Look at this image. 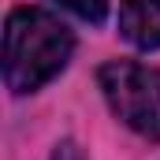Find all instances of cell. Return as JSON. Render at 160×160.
<instances>
[{
  "label": "cell",
  "mask_w": 160,
  "mask_h": 160,
  "mask_svg": "<svg viewBox=\"0 0 160 160\" xmlns=\"http://www.w3.org/2000/svg\"><path fill=\"white\" fill-rule=\"evenodd\" d=\"M75 38L71 30L41 11V8H15L4 22V82L11 93H34L52 82L71 60Z\"/></svg>",
  "instance_id": "obj_1"
},
{
  "label": "cell",
  "mask_w": 160,
  "mask_h": 160,
  "mask_svg": "<svg viewBox=\"0 0 160 160\" xmlns=\"http://www.w3.org/2000/svg\"><path fill=\"white\" fill-rule=\"evenodd\" d=\"M97 82L116 119L134 134L160 142V71L134 60H112L97 71Z\"/></svg>",
  "instance_id": "obj_2"
},
{
  "label": "cell",
  "mask_w": 160,
  "mask_h": 160,
  "mask_svg": "<svg viewBox=\"0 0 160 160\" xmlns=\"http://www.w3.org/2000/svg\"><path fill=\"white\" fill-rule=\"evenodd\" d=\"M119 34L134 48H160V0H123L119 4Z\"/></svg>",
  "instance_id": "obj_3"
},
{
  "label": "cell",
  "mask_w": 160,
  "mask_h": 160,
  "mask_svg": "<svg viewBox=\"0 0 160 160\" xmlns=\"http://www.w3.org/2000/svg\"><path fill=\"white\" fill-rule=\"evenodd\" d=\"M56 4L67 8V11H75L86 22H101V19L108 15V0H56Z\"/></svg>",
  "instance_id": "obj_4"
},
{
  "label": "cell",
  "mask_w": 160,
  "mask_h": 160,
  "mask_svg": "<svg viewBox=\"0 0 160 160\" xmlns=\"http://www.w3.org/2000/svg\"><path fill=\"white\" fill-rule=\"evenodd\" d=\"M48 160H86V153H82L78 142H71V138H67V142H60V145L52 149V157H48Z\"/></svg>",
  "instance_id": "obj_5"
}]
</instances>
